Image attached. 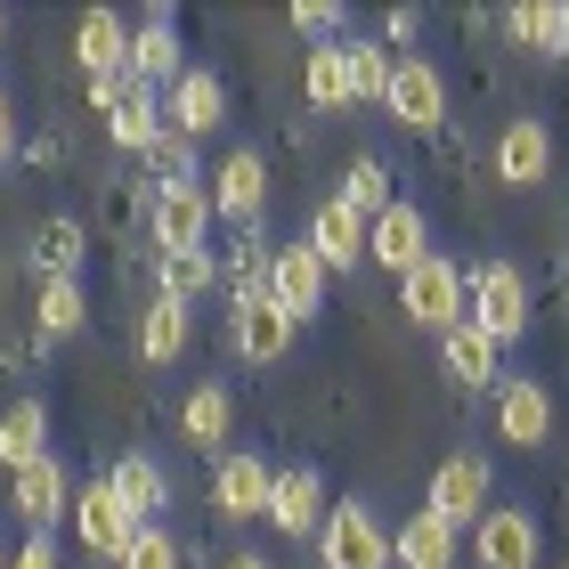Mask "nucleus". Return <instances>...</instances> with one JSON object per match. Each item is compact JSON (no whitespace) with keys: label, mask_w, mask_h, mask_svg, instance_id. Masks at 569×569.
I'll return each instance as SVG.
<instances>
[{"label":"nucleus","mask_w":569,"mask_h":569,"mask_svg":"<svg viewBox=\"0 0 569 569\" xmlns=\"http://www.w3.org/2000/svg\"><path fill=\"white\" fill-rule=\"evenodd\" d=\"M399 309H407L423 333L463 326V318H472V269H456L448 252H423V261L399 277Z\"/></svg>","instance_id":"1"},{"label":"nucleus","mask_w":569,"mask_h":569,"mask_svg":"<svg viewBox=\"0 0 569 569\" xmlns=\"http://www.w3.org/2000/svg\"><path fill=\"white\" fill-rule=\"evenodd\" d=\"M318 561L326 569H391V529H382V512L375 505H326Z\"/></svg>","instance_id":"2"},{"label":"nucleus","mask_w":569,"mask_h":569,"mask_svg":"<svg viewBox=\"0 0 569 569\" xmlns=\"http://www.w3.org/2000/svg\"><path fill=\"white\" fill-rule=\"evenodd\" d=\"M488 497H497V472H488V456H480V448H456V456L431 472V497H423V505H431L448 529H480Z\"/></svg>","instance_id":"3"},{"label":"nucleus","mask_w":569,"mask_h":569,"mask_svg":"<svg viewBox=\"0 0 569 569\" xmlns=\"http://www.w3.org/2000/svg\"><path fill=\"white\" fill-rule=\"evenodd\" d=\"M472 326L488 333V342H521L529 333V277L512 261L472 269Z\"/></svg>","instance_id":"4"},{"label":"nucleus","mask_w":569,"mask_h":569,"mask_svg":"<svg viewBox=\"0 0 569 569\" xmlns=\"http://www.w3.org/2000/svg\"><path fill=\"white\" fill-rule=\"evenodd\" d=\"M90 98L107 107V131H114V147H131V154H147L154 139L171 131V122H163V107H154V90L139 82V73H107V82H90Z\"/></svg>","instance_id":"5"},{"label":"nucleus","mask_w":569,"mask_h":569,"mask_svg":"<svg viewBox=\"0 0 569 569\" xmlns=\"http://www.w3.org/2000/svg\"><path fill=\"white\" fill-rule=\"evenodd\" d=\"M203 196H212V220L252 228V220H261V203H269V154H261V147L220 154V171L203 179Z\"/></svg>","instance_id":"6"},{"label":"nucleus","mask_w":569,"mask_h":569,"mask_svg":"<svg viewBox=\"0 0 569 569\" xmlns=\"http://www.w3.org/2000/svg\"><path fill=\"white\" fill-rule=\"evenodd\" d=\"M147 220H154V261L163 252H203L212 244V196H203V179L196 188H154Z\"/></svg>","instance_id":"7"},{"label":"nucleus","mask_w":569,"mask_h":569,"mask_svg":"<svg viewBox=\"0 0 569 569\" xmlns=\"http://www.w3.org/2000/svg\"><path fill=\"white\" fill-rule=\"evenodd\" d=\"M431 252V220H423V203H407V196H391L382 212L367 220V261H382L391 277H407Z\"/></svg>","instance_id":"8"},{"label":"nucleus","mask_w":569,"mask_h":569,"mask_svg":"<svg viewBox=\"0 0 569 569\" xmlns=\"http://www.w3.org/2000/svg\"><path fill=\"white\" fill-rule=\"evenodd\" d=\"M269 301L284 309V318H318V309H326V261H318V252H309V237L301 244H277L269 252Z\"/></svg>","instance_id":"9"},{"label":"nucleus","mask_w":569,"mask_h":569,"mask_svg":"<svg viewBox=\"0 0 569 569\" xmlns=\"http://www.w3.org/2000/svg\"><path fill=\"white\" fill-rule=\"evenodd\" d=\"M382 107H391L399 131H439V122H448V82H439V66L431 58H399Z\"/></svg>","instance_id":"10"},{"label":"nucleus","mask_w":569,"mask_h":569,"mask_svg":"<svg viewBox=\"0 0 569 569\" xmlns=\"http://www.w3.org/2000/svg\"><path fill=\"white\" fill-rule=\"evenodd\" d=\"M472 553H480V569H537L546 537H537V521L521 505H488L480 529H472Z\"/></svg>","instance_id":"11"},{"label":"nucleus","mask_w":569,"mask_h":569,"mask_svg":"<svg viewBox=\"0 0 569 569\" xmlns=\"http://www.w3.org/2000/svg\"><path fill=\"white\" fill-rule=\"evenodd\" d=\"M73 537H82L98 561H122V553H131V537H139V521L122 512V497L107 480H90V488H73Z\"/></svg>","instance_id":"12"},{"label":"nucleus","mask_w":569,"mask_h":569,"mask_svg":"<svg viewBox=\"0 0 569 569\" xmlns=\"http://www.w3.org/2000/svg\"><path fill=\"white\" fill-rule=\"evenodd\" d=\"M163 122H171L179 139H212L220 122H228V82H220V73H203V66H188L163 90Z\"/></svg>","instance_id":"13"},{"label":"nucleus","mask_w":569,"mask_h":569,"mask_svg":"<svg viewBox=\"0 0 569 569\" xmlns=\"http://www.w3.org/2000/svg\"><path fill=\"white\" fill-rule=\"evenodd\" d=\"M122 73H139L147 90H171L179 73H188V66H179V9L154 0V9L131 24V66H122Z\"/></svg>","instance_id":"14"},{"label":"nucleus","mask_w":569,"mask_h":569,"mask_svg":"<svg viewBox=\"0 0 569 569\" xmlns=\"http://www.w3.org/2000/svg\"><path fill=\"white\" fill-rule=\"evenodd\" d=\"M269 488H277V463H261L252 448L220 456V472H212V505H220V521H261V512H269Z\"/></svg>","instance_id":"15"},{"label":"nucleus","mask_w":569,"mask_h":569,"mask_svg":"<svg viewBox=\"0 0 569 569\" xmlns=\"http://www.w3.org/2000/svg\"><path fill=\"white\" fill-rule=\"evenodd\" d=\"M497 431L512 439V448H546L553 431V391L537 375H505L497 382Z\"/></svg>","instance_id":"16"},{"label":"nucleus","mask_w":569,"mask_h":569,"mask_svg":"<svg viewBox=\"0 0 569 569\" xmlns=\"http://www.w3.org/2000/svg\"><path fill=\"white\" fill-rule=\"evenodd\" d=\"M228 333H237V358H244V367H277V358L293 350L301 326L261 293V301H237V309H228Z\"/></svg>","instance_id":"17"},{"label":"nucleus","mask_w":569,"mask_h":569,"mask_svg":"<svg viewBox=\"0 0 569 569\" xmlns=\"http://www.w3.org/2000/svg\"><path fill=\"white\" fill-rule=\"evenodd\" d=\"M261 521H277L284 537H318V521H326V480L309 472V463H284L277 488H269V512H261Z\"/></svg>","instance_id":"18"},{"label":"nucleus","mask_w":569,"mask_h":569,"mask_svg":"<svg viewBox=\"0 0 569 569\" xmlns=\"http://www.w3.org/2000/svg\"><path fill=\"white\" fill-rule=\"evenodd\" d=\"M9 480H17L24 529H49V521H66V512H73V480H66L58 456H33V463H24V472H9Z\"/></svg>","instance_id":"19"},{"label":"nucleus","mask_w":569,"mask_h":569,"mask_svg":"<svg viewBox=\"0 0 569 569\" xmlns=\"http://www.w3.org/2000/svg\"><path fill=\"white\" fill-rule=\"evenodd\" d=\"M456 537L463 529H448L431 505L407 512V521L391 529V569H456Z\"/></svg>","instance_id":"20"},{"label":"nucleus","mask_w":569,"mask_h":569,"mask_svg":"<svg viewBox=\"0 0 569 569\" xmlns=\"http://www.w3.org/2000/svg\"><path fill=\"white\" fill-rule=\"evenodd\" d=\"M546 171H553V131H546L537 114L505 122V139H497V179H505V188H537Z\"/></svg>","instance_id":"21"},{"label":"nucleus","mask_w":569,"mask_h":569,"mask_svg":"<svg viewBox=\"0 0 569 569\" xmlns=\"http://www.w3.org/2000/svg\"><path fill=\"white\" fill-rule=\"evenodd\" d=\"M73 58H82L90 82H107V73L131 66V17H114V9H90L82 24H73Z\"/></svg>","instance_id":"22"},{"label":"nucleus","mask_w":569,"mask_h":569,"mask_svg":"<svg viewBox=\"0 0 569 569\" xmlns=\"http://www.w3.org/2000/svg\"><path fill=\"white\" fill-rule=\"evenodd\" d=\"M309 252L326 261V277L358 269V261H367V220H358L350 203H318V212H309Z\"/></svg>","instance_id":"23"},{"label":"nucleus","mask_w":569,"mask_h":569,"mask_svg":"<svg viewBox=\"0 0 569 569\" xmlns=\"http://www.w3.org/2000/svg\"><path fill=\"white\" fill-rule=\"evenodd\" d=\"M439 367H448L456 382H472V391H480V382H505V342H488V333L463 318V326L439 333Z\"/></svg>","instance_id":"24"},{"label":"nucleus","mask_w":569,"mask_h":569,"mask_svg":"<svg viewBox=\"0 0 569 569\" xmlns=\"http://www.w3.org/2000/svg\"><path fill=\"white\" fill-rule=\"evenodd\" d=\"M107 488L122 497V512H131L139 529H154V512L171 505V480H163V463H154V456H122L107 472Z\"/></svg>","instance_id":"25"},{"label":"nucleus","mask_w":569,"mask_h":569,"mask_svg":"<svg viewBox=\"0 0 569 569\" xmlns=\"http://www.w3.org/2000/svg\"><path fill=\"white\" fill-rule=\"evenodd\" d=\"M179 431L196 439V448H228V431H237V399H228V382H196L188 407H179Z\"/></svg>","instance_id":"26"},{"label":"nucleus","mask_w":569,"mask_h":569,"mask_svg":"<svg viewBox=\"0 0 569 569\" xmlns=\"http://www.w3.org/2000/svg\"><path fill=\"white\" fill-rule=\"evenodd\" d=\"M33 456H49V407H41V399H17L9 416H0V463L24 472Z\"/></svg>","instance_id":"27"},{"label":"nucleus","mask_w":569,"mask_h":569,"mask_svg":"<svg viewBox=\"0 0 569 569\" xmlns=\"http://www.w3.org/2000/svg\"><path fill=\"white\" fill-rule=\"evenodd\" d=\"M212 284H220V261H212V252H163V261H154V293L179 301V309H188L196 293H212Z\"/></svg>","instance_id":"28"},{"label":"nucleus","mask_w":569,"mask_h":569,"mask_svg":"<svg viewBox=\"0 0 569 569\" xmlns=\"http://www.w3.org/2000/svg\"><path fill=\"white\" fill-rule=\"evenodd\" d=\"M342 58H350V107L367 98V107H382L391 98V66H399V49H382V41H342Z\"/></svg>","instance_id":"29"},{"label":"nucleus","mask_w":569,"mask_h":569,"mask_svg":"<svg viewBox=\"0 0 569 569\" xmlns=\"http://www.w3.org/2000/svg\"><path fill=\"white\" fill-rule=\"evenodd\" d=\"M73 261H82V220H73V212H49V220L33 228V269H41V284H49V277H73Z\"/></svg>","instance_id":"30"},{"label":"nucleus","mask_w":569,"mask_h":569,"mask_svg":"<svg viewBox=\"0 0 569 569\" xmlns=\"http://www.w3.org/2000/svg\"><path fill=\"white\" fill-rule=\"evenodd\" d=\"M301 90H309V107H350V58H342V41H318L309 49V66H301Z\"/></svg>","instance_id":"31"},{"label":"nucleus","mask_w":569,"mask_h":569,"mask_svg":"<svg viewBox=\"0 0 569 569\" xmlns=\"http://www.w3.org/2000/svg\"><path fill=\"white\" fill-rule=\"evenodd\" d=\"M82 318H90L82 284H73V277H49V284H41V301H33V326H41V342H66V333H82Z\"/></svg>","instance_id":"32"},{"label":"nucleus","mask_w":569,"mask_h":569,"mask_svg":"<svg viewBox=\"0 0 569 569\" xmlns=\"http://www.w3.org/2000/svg\"><path fill=\"white\" fill-rule=\"evenodd\" d=\"M179 350H188V309L154 293V309L139 318V358H147V367H171Z\"/></svg>","instance_id":"33"},{"label":"nucleus","mask_w":569,"mask_h":569,"mask_svg":"<svg viewBox=\"0 0 569 569\" xmlns=\"http://www.w3.org/2000/svg\"><path fill=\"white\" fill-rule=\"evenodd\" d=\"M333 203H350V212H358V220H375V212H382V203H391V171H382V163H375V154H358V163L342 171V196H333Z\"/></svg>","instance_id":"34"},{"label":"nucleus","mask_w":569,"mask_h":569,"mask_svg":"<svg viewBox=\"0 0 569 569\" xmlns=\"http://www.w3.org/2000/svg\"><path fill=\"white\" fill-rule=\"evenodd\" d=\"M147 171L163 179V188H196V139H179V131H163L147 147Z\"/></svg>","instance_id":"35"},{"label":"nucleus","mask_w":569,"mask_h":569,"mask_svg":"<svg viewBox=\"0 0 569 569\" xmlns=\"http://www.w3.org/2000/svg\"><path fill=\"white\" fill-rule=\"evenodd\" d=\"M505 24L529 49H553V58H561V9H553V0H546V9H537V0H529V9H505Z\"/></svg>","instance_id":"36"},{"label":"nucleus","mask_w":569,"mask_h":569,"mask_svg":"<svg viewBox=\"0 0 569 569\" xmlns=\"http://www.w3.org/2000/svg\"><path fill=\"white\" fill-rule=\"evenodd\" d=\"M114 569H179V546H171V529L154 521V529H139L131 537V553H122Z\"/></svg>","instance_id":"37"},{"label":"nucleus","mask_w":569,"mask_h":569,"mask_svg":"<svg viewBox=\"0 0 569 569\" xmlns=\"http://www.w3.org/2000/svg\"><path fill=\"white\" fill-rule=\"evenodd\" d=\"M293 24H301V33H318V41H333V33L350 24V9H333V0H301Z\"/></svg>","instance_id":"38"},{"label":"nucleus","mask_w":569,"mask_h":569,"mask_svg":"<svg viewBox=\"0 0 569 569\" xmlns=\"http://www.w3.org/2000/svg\"><path fill=\"white\" fill-rule=\"evenodd\" d=\"M9 569H66V561H58V537H49V529H24V546L9 553Z\"/></svg>","instance_id":"39"},{"label":"nucleus","mask_w":569,"mask_h":569,"mask_svg":"<svg viewBox=\"0 0 569 569\" xmlns=\"http://www.w3.org/2000/svg\"><path fill=\"white\" fill-rule=\"evenodd\" d=\"M423 33V9H391V17H382V49H391V41H416Z\"/></svg>","instance_id":"40"},{"label":"nucleus","mask_w":569,"mask_h":569,"mask_svg":"<svg viewBox=\"0 0 569 569\" xmlns=\"http://www.w3.org/2000/svg\"><path fill=\"white\" fill-rule=\"evenodd\" d=\"M17 154V107H9V90H0V163Z\"/></svg>","instance_id":"41"},{"label":"nucleus","mask_w":569,"mask_h":569,"mask_svg":"<svg viewBox=\"0 0 569 569\" xmlns=\"http://www.w3.org/2000/svg\"><path fill=\"white\" fill-rule=\"evenodd\" d=\"M228 569H277L269 553H237V561H228Z\"/></svg>","instance_id":"42"},{"label":"nucleus","mask_w":569,"mask_h":569,"mask_svg":"<svg viewBox=\"0 0 569 569\" xmlns=\"http://www.w3.org/2000/svg\"><path fill=\"white\" fill-rule=\"evenodd\" d=\"M561 58H569V9H561Z\"/></svg>","instance_id":"43"},{"label":"nucleus","mask_w":569,"mask_h":569,"mask_svg":"<svg viewBox=\"0 0 569 569\" xmlns=\"http://www.w3.org/2000/svg\"><path fill=\"white\" fill-rule=\"evenodd\" d=\"M0 41H9V9H0Z\"/></svg>","instance_id":"44"},{"label":"nucleus","mask_w":569,"mask_h":569,"mask_svg":"<svg viewBox=\"0 0 569 569\" xmlns=\"http://www.w3.org/2000/svg\"><path fill=\"white\" fill-rule=\"evenodd\" d=\"M0 569H9V553H0Z\"/></svg>","instance_id":"45"}]
</instances>
